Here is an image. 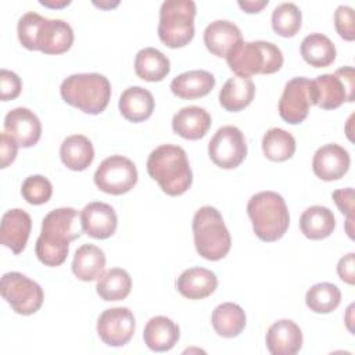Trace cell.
Segmentation results:
<instances>
[{
    "label": "cell",
    "instance_id": "11",
    "mask_svg": "<svg viewBox=\"0 0 355 355\" xmlns=\"http://www.w3.org/2000/svg\"><path fill=\"white\" fill-rule=\"evenodd\" d=\"M208 155L222 169L237 168L247 157V141L243 132L232 125L219 128L208 143Z\"/></svg>",
    "mask_w": 355,
    "mask_h": 355
},
{
    "label": "cell",
    "instance_id": "4",
    "mask_svg": "<svg viewBox=\"0 0 355 355\" xmlns=\"http://www.w3.org/2000/svg\"><path fill=\"white\" fill-rule=\"evenodd\" d=\"M62 100L85 114L103 112L111 98V83L101 73H73L60 86Z\"/></svg>",
    "mask_w": 355,
    "mask_h": 355
},
{
    "label": "cell",
    "instance_id": "34",
    "mask_svg": "<svg viewBox=\"0 0 355 355\" xmlns=\"http://www.w3.org/2000/svg\"><path fill=\"white\" fill-rule=\"evenodd\" d=\"M295 147L294 136L282 128H272L262 137L263 155L275 162L290 159L295 153Z\"/></svg>",
    "mask_w": 355,
    "mask_h": 355
},
{
    "label": "cell",
    "instance_id": "31",
    "mask_svg": "<svg viewBox=\"0 0 355 355\" xmlns=\"http://www.w3.org/2000/svg\"><path fill=\"white\" fill-rule=\"evenodd\" d=\"M211 323L215 333L225 338L237 337L245 327V313L234 302H223L212 311Z\"/></svg>",
    "mask_w": 355,
    "mask_h": 355
},
{
    "label": "cell",
    "instance_id": "39",
    "mask_svg": "<svg viewBox=\"0 0 355 355\" xmlns=\"http://www.w3.org/2000/svg\"><path fill=\"white\" fill-rule=\"evenodd\" d=\"M334 26L341 39L352 42L355 39L354 10L349 6H338L334 12Z\"/></svg>",
    "mask_w": 355,
    "mask_h": 355
},
{
    "label": "cell",
    "instance_id": "2",
    "mask_svg": "<svg viewBox=\"0 0 355 355\" xmlns=\"http://www.w3.org/2000/svg\"><path fill=\"white\" fill-rule=\"evenodd\" d=\"M147 173L168 196L186 193L193 183V172L186 151L175 144H161L147 158Z\"/></svg>",
    "mask_w": 355,
    "mask_h": 355
},
{
    "label": "cell",
    "instance_id": "35",
    "mask_svg": "<svg viewBox=\"0 0 355 355\" xmlns=\"http://www.w3.org/2000/svg\"><path fill=\"white\" fill-rule=\"evenodd\" d=\"M341 301L340 288L327 282L313 284L305 294L306 306L315 313H330Z\"/></svg>",
    "mask_w": 355,
    "mask_h": 355
},
{
    "label": "cell",
    "instance_id": "18",
    "mask_svg": "<svg viewBox=\"0 0 355 355\" xmlns=\"http://www.w3.org/2000/svg\"><path fill=\"white\" fill-rule=\"evenodd\" d=\"M265 343L272 355H295L302 347V331L295 322L282 319L268 329Z\"/></svg>",
    "mask_w": 355,
    "mask_h": 355
},
{
    "label": "cell",
    "instance_id": "13",
    "mask_svg": "<svg viewBox=\"0 0 355 355\" xmlns=\"http://www.w3.org/2000/svg\"><path fill=\"white\" fill-rule=\"evenodd\" d=\"M311 105V80L304 76L288 80L279 100L282 119L291 125L301 123L308 116Z\"/></svg>",
    "mask_w": 355,
    "mask_h": 355
},
{
    "label": "cell",
    "instance_id": "20",
    "mask_svg": "<svg viewBox=\"0 0 355 355\" xmlns=\"http://www.w3.org/2000/svg\"><path fill=\"white\" fill-rule=\"evenodd\" d=\"M240 42H243L240 28L226 19H216L204 31V44L216 57L226 58Z\"/></svg>",
    "mask_w": 355,
    "mask_h": 355
},
{
    "label": "cell",
    "instance_id": "27",
    "mask_svg": "<svg viewBox=\"0 0 355 355\" xmlns=\"http://www.w3.org/2000/svg\"><path fill=\"white\" fill-rule=\"evenodd\" d=\"M105 266L104 251L94 244L80 245L72 259V273L82 282L98 279Z\"/></svg>",
    "mask_w": 355,
    "mask_h": 355
},
{
    "label": "cell",
    "instance_id": "10",
    "mask_svg": "<svg viewBox=\"0 0 355 355\" xmlns=\"http://www.w3.org/2000/svg\"><path fill=\"white\" fill-rule=\"evenodd\" d=\"M94 183L98 190L107 194H125L137 183L136 165L123 155H111L96 169Z\"/></svg>",
    "mask_w": 355,
    "mask_h": 355
},
{
    "label": "cell",
    "instance_id": "38",
    "mask_svg": "<svg viewBox=\"0 0 355 355\" xmlns=\"http://www.w3.org/2000/svg\"><path fill=\"white\" fill-rule=\"evenodd\" d=\"M43 19L44 17L33 11L25 12L18 19V25H17L18 40L25 49L36 50V42H37V36H39Z\"/></svg>",
    "mask_w": 355,
    "mask_h": 355
},
{
    "label": "cell",
    "instance_id": "25",
    "mask_svg": "<svg viewBox=\"0 0 355 355\" xmlns=\"http://www.w3.org/2000/svg\"><path fill=\"white\" fill-rule=\"evenodd\" d=\"M215 86V76L204 69L183 72L171 82L172 93L183 100H194L207 96Z\"/></svg>",
    "mask_w": 355,
    "mask_h": 355
},
{
    "label": "cell",
    "instance_id": "9",
    "mask_svg": "<svg viewBox=\"0 0 355 355\" xmlns=\"http://www.w3.org/2000/svg\"><path fill=\"white\" fill-rule=\"evenodd\" d=\"M0 291L7 304L18 315L36 313L44 300L43 288L19 272H7L1 277Z\"/></svg>",
    "mask_w": 355,
    "mask_h": 355
},
{
    "label": "cell",
    "instance_id": "16",
    "mask_svg": "<svg viewBox=\"0 0 355 355\" xmlns=\"http://www.w3.org/2000/svg\"><path fill=\"white\" fill-rule=\"evenodd\" d=\"M80 222L83 232L93 239L104 240L111 237L118 225L115 209L101 201H93L80 211Z\"/></svg>",
    "mask_w": 355,
    "mask_h": 355
},
{
    "label": "cell",
    "instance_id": "3",
    "mask_svg": "<svg viewBox=\"0 0 355 355\" xmlns=\"http://www.w3.org/2000/svg\"><path fill=\"white\" fill-rule=\"evenodd\" d=\"M247 214L255 236L266 243L277 241L290 225L288 208L284 198L276 191H259L247 204Z\"/></svg>",
    "mask_w": 355,
    "mask_h": 355
},
{
    "label": "cell",
    "instance_id": "36",
    "mask_svg": "<svg viewBox=\"0 0 355 355\" xmlns=\"http://www.w3.org/2000/svg\"><path fill=\"white\" fill-rule=\"evenodd\" d=\"M302 15L294 3H282L272 12V28L283 37H293L301 29Z\"/></svg>",
    "mask_w": 355,
    "mask_h": 355
},
{
    "label": "cell",
    "instance_id": "42",
    "mask_svg": "<svg viewBox=\"0 0 355 355\" xmlns=\"http://www.w3.org/2000/svg\"><path fill=\"white\" fill-rule=\"evenodd\" d=\"M18 143L6 132L0 135V158H1V166L0 168H7L11 162H14L17 153H18Z\"/></svg>",
    "mask_w": 355,
    "mask_h": 355
},
{
    "label": "cell",
    "instance_id": "43",
    "mask_svg": "<svg viewBox=\"0 0 355 355\" xmlns=\"http://www.w3.org/2000/svg\"><path fill=\"white\" fill-rule=\"evenodd\" d=\"M354 269H355V254L354 252H349V254L344 255L343 258H340V261L337 263V273L343 282H345L348 284H354V282H355Z\"/></svg>",
    "mask_w": 355,
    "mask_h": 355
},
{
    "label": "cell",
    "instance_id": "5",
    "mask_svg": "<svg viewBox=\"0 0 355 355\" xmlns=\"http://www.w3.org/2000/svg\"><path fill=\"white\" fill-rule=\"evenodd\" d=\"M226 62L239 76L250 78L257 73L269 75L282 68L283 53L270 42L243 40L227 54Z\"/></svg>",
    "mask_w": 355,
    "mask_h": 355
},
{
    "label": "cell",
    "instance_id": "37",
    "mask_svg": "<svg viewBox=\"0 0 355 355\" xmlns=\"http://www.w3.org/2000/svg\"><path fill=\"white\" fill-rule=\"evenodd\" d=\"M21 194L26 202L40 205L51 198L53 184L43 175H31L22 182Z\"/></svg>",
    "mask_w": 355,
    "mask_h": 355
},
{
    "label": "cell",
    "instance_id": "15",
    "mask_svg": "<svg viewBox=\"0 0 355 355\" xmlns=\"http://www.w3.org/2000/svg\"><path fill=\"white\" fill-rule=\"evenodd\" d=\"M349 164L348 151L340 144L330 143L316 150L312 159V169L319 179L331 182L341 179L348 172Z\"/></svg>",
    "mask_w": 355,
    "mask_h": 355
},
{
    "label": "cell",
    "instance_id": "6",
    "mask_svg": "<svg viewBox=\"0 0 355 355\" xmlns=\"http://www.w3.org/2000/svg\"><path fill=\"white\" fill-rule=\"evenodd\" d=\"M193 236L198 255L208 261H219L230 251V233L220 212L211 205H204L194 214Z\"/></svg>",
    "mask_w": 355,
    "mask_h": 355
},
{
    "label": "cell",
    "instance_id": "7",
    "mask_svg": "<svg viewBox=\"0 0 355 355\" xmlns=\"http://www.w3.org/2000/svg\"><path fill=\"white\" fill-rule=\"evenodd\" d=\"M197 8L191 0H166L159 8L158 37L171 47L179 49L194 37V17Z\"/></svg>",
    "mask_w": 355,
    "mask_h": 355
},
{
    "label": "cell",
    "instance_id": "1",
    "mask_svg": "<svg viewBox=\"0 0 355 355\" xmlns=\"http://www.w3.org/2000/svg\"><path fill=\"white\" fill-rule=\"evenodd\" d=\"M83 233L80 215L75 208L50 211L42 220V232L35 244L37 259L46 266H60L69 252V243Z\"/></svg>",
    "mask_w": 355,
    "mask_h": 355
},
{
    "label": "cell",
    "instance_id": "29",
    "mask_svg": "<svg viewBox=\"0 0 355 355\" xmlns=\"http://www.w3.org/2000/svg\"><path fill=\"white\" fill-rule=\"evenodd\" d=\"M60 157L68 169L85 171L94 159V148L86 136L72 135L61 143Z\"/></svg>",
    "mask_w": 355,
    "mask_h": 355
},
{
    "label": "cell",
    "instance_id": "17",
    "mask_svg": "<svg viewBox=\"0 0 355 355\" xmlns=\"http://www.w3.org/2000/svg\"><path fill=\"white\" fill-rule=\"evenodd\" d=\"M32 229L31 215L21 209H8L1 216L0 241L4 247L10 248L14 254H19L26 247Z\"/></svg>",
    "mask_w": 355,
    "mask_h": 355
},
{
    "label": "cell",
    "instance_id": "30",
    "mask_svg": "<svg viewBox=\"0 0 355 355\" xmlns=\"http://www.w3.org/2000/svg\"><path fill=\"white\" fill-rule=\"evenodd\" d=\"M171 71L168 57L154 47H144L135 57L136 75L147 82H159Z\"/></svg>",
    "mask_w": 355,
    "mask_h": 355
},
{
    "label": "cell",
    "instance_id": "28",
    "mask_svg": "<svg viewBox=\"0 0 355 355\" xmlns=\"http://www.w3.org/2000/svg\"><path fill=\"white\" fill-rule=\"evenodd\" d=\"M336 227V218L327 207L312 205L300 216L301 233L309 240H323Z\"/></svg>",
    "mask_w": 355,
    "mask_h": 355
},
{
    "label": "cell",
    "instance_id": "24",
    "mask_svg": "<svg viewBox=\"0 0 355 355\" xmlns=\"http://www.w3.org/2000/svg\"><path fill=\"white\" fill-rule=\"evenodd\" d=\"M180 337L179 326L166 316L151 318L143 330L144 344L157 352H165L175 347Z\"/></svg>",
    "mask_w": 355,
    "mask_h": 355
},
{
    "label": "cell",
    "instance_id": "46",
    "mask_svg": "<svg viewBox=\"0 0 355 355\" xmlns=\"http://www.w3.org/2000/svg\"><path fill=\"white\" fill-rule=\"evenodd\" d=\"M96 6H98L100 8H108V7H114V6H118V3L112 4V3H94Z\"/></svg>",
    "mask_w": 355,
    "mask_h": 355
},
{
    "label": "cell",
    "instance_id": "22",
    "mask_svg": "<svg viewBox=\"0 0 355 355\" xmlns=\"http://www.w3.org/2000/svg\"><path fill=\"white\" fill-rule=\"evenodd\" d=\"M218 287L216 275L205 268H189L176 280L178 291L189 300L209 297Z\"/></svg>",
    "mask_w": 355,
    "mask_h": 355
},
{
    "label": "cell",
    "instance_id": "12",
    "mask_svg": "<svg viewBox=\"0 0 355 355\" xmlns=\"http://www.w3.org/2000/svg\"><path fill=\"white\" fill-rule=\"evenodd\" d=\"M135 316L129 308L116 306L103 311L97 319V334L110 347H122L135 334Z\"/></svg>",
    "mask_w": 355,
    "mask_h": 355
},
{
    "label": "cell",
    "instance_id": "21",
    "mask_svg": "<svg viewBox=\"0 0 355 355\" xmlns=\"http://www.w3.org/2000/svg\"><path fill=\"white\" fill-rule=\"evenodd\" d=\"M211 115L202 107L189 105L180 108L172 118V129L187 140L202 139L211 128Z\"/></svg>",
    "mask_w": 355,
    "mask_h": 355
},
{
    "label": "cell",
    "instance_id": "45",
    "mask_svg": "<svg viewBox=\"0 0 355 355\" xmlns=\"http://www.w3.org/2000/svg\"><path fill=\"white\" fill-rule=\"evenodd\" d=\"M71 1L69 0H62V1H60V3H54V1H43V0H40V4L42 6H46V7H51V8H61V7H65V6H68Z\"/></svg>",
    "mask_w": 355,
    "mask_h": 355
},
{
    "label": "cell",
    "instance_id": "19",
    "mask_svg": "<svg viewBox=\"0 0 355 355\" xmlns=\"http://www.w3.org/2000/svg\"><path fill=\"white\" fill-rule=\"evenodd\" d=\"M72 43L73 31L68 22L62 19H43L36 50L44 54H62L71 49Z\"/></svg>",
    "mask_w": 355,
    "mask_h": 355
},
{
    "label": "cell",
    "instance_id": "23",
    "mask_svg": "<svg viewBox=\"0 0 355 355\" xmlns=\"http://www.w3.org/2000/svg\"><path fill=\"white\" fill-rule=\"evenodd\" d=\"M118 107L126 121L137 123L151 116L155 103L151 92L141 86H130L122 92Z\"/></svg>",
    "mask_w": 355,
    "mask_h": 355
},
{
    "label": "cell",
    "instance_id": "33",
    "mask_svg": "<svg viewBox=\"0 0 355 355\" xmlns=\"http://www.w3.org/2000/svg\"><path fill=\"white\" fill-rule=\"evenodd\" d=\"M132 290V279L129 273L122 268H112L97 279L96 291L104 301H121L125 300Z\"/></svg>",
    "mask_w": 355,
    "mask_h": 355
},
{
    "label": "cell",
    "instance_id": "26",
    "mask_svg": "<svg viewBox=\"0 0 355 355\" xmlns=\"http://www.w3.org/2000/svg\"><path fill=\"white\" fill-rule=\"evenodd\" d=\"M255 96L251 78L234 75L229 78L219 92V104L230 112H239L248 107Z\"/></svg>",
    "mask_w": 355,
    "mask_h": 355
},
{
    "label": "cell",
    "instance_id": "40",
    "mask_svg": "<svg viewBox=\"0 0 355 355\" xmlns=\"http://www.w3.org/2000/svg\"><path fill=\"white\" fill-rule=\"evenodd\" d=\"M22 89V82L19 76L8 69L0 71V98L1 101L14 100L19 96Z\"/></svg>",
    "mask_w": 355,
    "mask_h": 355
},
{
    "label": "cell",
    "instance_id": "41",
    "mask_svg": "<svg viewBox=\"0 0 355 355\" xmlns=\"http://www.w3.org/2000/svg\"><path fill=\"white\" fill-rule=\"evenodd\" d=\"M331 197L338 209L347 215V220H354V189L347 187L336 190L333 191Z\"/></svg>",
    "mask_w": 355,
    "mask_h": 355
},
{
    "label": "cell",
    "instance_id": "8",
    "mask_svg": "<svg viewBox=\"0 0 355 355\" xmlns=\"http://www.w3.org/2000/svg\"><path fill=\"white\" fill-rule=\"evenodd\" d=\"M355 97V72L352 67L338 68L334 73L319 75L311 80V104L323 110H336Z\"/></svg>",
    "mask_w": 355,
    "mask_h": 355
},
{
    "label": "cell",
    "instance_id": "14",
    "mask_svg": "<svg viewBox=\"0 0 355 355\" xmlns=\"http://www.w3.org/2000/svg\"><path fill=\"white\" fill-rule=\"evenodd\" d=\"M4 132L8 133L19 147L28 148L39 141L42 123L33 111L18 107L7 112L4 118Z\"/></svg>",
    "mask_w": 355,
    "mask_h": 355
},
{
    "label": "cell",
    "instance_id": "32",
    "mask_svg": "<svg viewBox=\"0 0 355 355\" xmlns=\"http://www.w3.org/2000/svg\"><path fill=\"white\" fill-rule=\"evenodd\" d=\"M301 55L306 64L315 68H323L336 60V46L323 33H311L305 36L300 47Z\"/></svg>",
    "mask_w": 355,
    "mask_h": 355
},
{
    "label": "cell",
    "instance_id": "44",
    "mask_svg": "<svg viewBox=\"0 0 355 355\" xmlns=\"http://www.w3.org/2000/svg\"><path fill=\"white\" fill-rule=\"evenodd\" d=\"M268 0H255V1H251V0H245V1H239V7L244 11V12H248V14H254V12H259L263 7L268 6Z\"/></svg>",
    "mask_w": 355,
    "mask_h": 355
}]
</instances>
